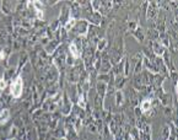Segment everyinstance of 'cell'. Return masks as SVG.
Segmentation results:
<instances>
[{"mask_svg": "<svg viewBox=\"0 0 178 140\" xmlns=\"http://www.w3.org/2000/svg\"><path fill=\"white\" fill-rule=\"evenodd\" d=\"M11 93L15 98H19L22 93V81L21 77H17L11 85Z\"/></svg>", "mask_w": 178, "mask_h": 140, "instance_id": "cell-1", "label": "cell"}, {"mask_svg": "<svg viewBox=\"0 0 178 140\" xmlns=\"http://www.w3.org/2000/svg\"><path fill=\"white\" fill-rule=\"evenodd\" d=\"M7 118H9V111L7 109L1 111V113H0V123H4Z\"/></svg>", "mask_w": 178, "mask_h": 140, "instance_id": "cell-2", "label": "cell"}, {"mask_svg": "<svg viewBox=\"0 0 178 140\" xmlns=\"http://www.w3.org/2000/svg\"><path fill=\"white\" fill-rule=\"evenodd\" d=\"M70 52H71V54H73L75 58H79V57H80V53L78 52V48H76L75 43H71V44H70Z\"/></svg>", "mask_w": 178, "mask_h": 140, "instance_id": "cell-3", "label": "cell"}, {"mask_svg": "<svg viewBox=\"0 0 178 140\" xmlns=\"http://www.w3.org/2000/svg\"><path fill=\"white\" fill-rule=\"evenodd\" d=\"M150 106H151V102H150L149 100H146V101H144V102H142V104H141V109L145 112V111H147V109L150 108Z\"/></svg>", "mask_w": 178, "mask_h": 140, "instance_id": "cell-4", "label": "cell"}, {"mask_svg": "<svg viewBox=\"0 0 178 140\" xmlns=\"http://www.w3.org/2000/svg\"><path fill=\"white\" fill-rule=\"evenodd\" d=\"M73 25H74V20L71 19V20H70L69 22H68V23H66V26H65V28H66V30H69V28L71 27V26H73Z\"/></svg>", "mask_w": 178, "mask_h": 140, "instance_id": "cell-5", "label": "cell"}, {"mask_svg": "<svg viewBox=\"0 0 178 140\" xmlns=\"http://www.w3.org/2000/svg\"><path fill=\"white\" fill-rule=\"evenodd\" d=\"M5 87H6V82H5V80H3V79H1V80H0V89H5Z\"/></svg>", "mask_w": 178, "mask_h": 140, "instance_id": "cell-6", "label": "cell"}]
</instances>
